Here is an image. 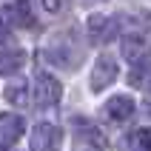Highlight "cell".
Masks as SVG:
<instances>
[{
	"mask_svg": "<svg viewBox=\"0 0 151 151\" xmlns=\"http://www.w3.org/2000/svg\"><path fill=\"white\" fill-rule=\"evenodd\" d=\"M23 134H26L23 117H20V114H12V111H3V114H0V140L6 145H14Z\"/></svg>",
	"mask_w": 151,
	"mask_h": 151,
	"instance_id": "8",
	"label": "cell"
},
{
	"mask_svg": "<svg viewBox=\"0 0 151 151\" xmlns=\"http://www.w3.org/2000/svg\"><path fill=\"white\" fill-rule=\"evenodd\" d=\"M6 100L14 106H29V83H14L6 88Z\"/></svg>",
	"mask_w": 151,
	"mask_h": 151,
	"instance_id": "12",
	"label": "cell"
},
{
	"mask_svg": "<svg viewBox=\"0 0 151 151\" xmlns=\"http://www.w3.org/2000/svg\"><path fill=\"white\" fill-rule=\"evenodd\" d=\"M117 60L111 54H100L97 63H94V71H91V91H103L109 88L114 80H117Z\"/></svg>",
	"mask_w": 151,
	"mask_h": 151,
	"instance_id": "3",
	"label": "cell"
},
{
	"mask_svg": "<svg viewBox=\"0 0 151 151\" xmlns=\"http://www.w3.org/2000/svg\"><path fill=\"white\" fill-rule=\"evenodd\" d=\"M134 100L128 97V94H117V97H111L106 106H103V114H106V120H111V123H126V120L134 117Z\"/></svg>",
	"mask_w": 151,
	"mask_h": 151,
	"instance_id": "7",
	"label": "cell"
},
{
	"mask_svg": "<svg viewBox=\"0 0 151 151\" xmlns=\"http://www.w3.org/2000/svg\"><path fill=\"white\" fill-rule=\"evenodd\" d=\"M34 103L37 106H43V109H49V106H54V103H60V97H63V86H60L57 77H51L49 71H40V74L34 77Z\"/></svg>",
	"mask_w": 151,
	"mask_h": 151,
	"instance_id": "1",
	"label": "cell"
},
{
	"mask_svg": "<svg viewBox=\"0 0 151 151\" xmlns=\"http://www.w3.org/2000/svg\"><path fill=\"white\" fill-rule=\"evenodd\" d=\"M131 143L140 151H151V128H137L134 134H131Z\"/></svg>",
	"mask_w": 151,
	"mask_h": 151,
	"instance_id": "13",
	"label": "cell"
},
{
	"mask_svg": "<svg viewBox=\"0 0 151 151\" xmlns=\"http://www.w3.org/2000/svg\"><path fill=\"white\" fill-rule=\"evenodd\" d=\"M40 9H46V12H57V9H60V3H57V0H43V3H40Z\"/></svg>",
	"mask_w": 151,
	"mask_h": 151,
	"instance_id": "14",
	"label": "cell"
},
{
	"mask_svg": "<svg viewBox=\"0 0 151 151\" xmlns=\"http://www.w3.org/2000/svg\"><path fill=\"white\" fill-rule=\"evenodd\" d=\"M120 51H123V57L128 63H143V60L151 57V43L145 40L143 34H126L123 40H120Z\"/></svg>",
	"mask_w": 151,
	"mask_h": 151,
	"instance_id": "6",
	"label": "cell"
},
{
	"mask_svg": "<svg viewBox=\"0 0 151 151\" xmlns=\"http://www.w3.org/2000/svg\"><path fill=\"white\" fill-rule=\"evenodd\" d=\"M9 40V29H6V23L0 20V43H6Z\"/></svg>",
	"mask_w": 151,
	"mask_h": 151,
	"instance_id": "15",
	"label": "cell"
},
{
	"mask_svg": "<svg viewBox=\"0 0 151 151\" xmlns=\"http://www.w3.org/2000/svg\"><path fill=\"white\" fill-rule=\"evenodd\" d=\"M23 66H26V51H20V49L0 51V74H3V77H6V74H17Z\"/></svg>",
	"mask_w": 151,
	"mask_h": 151,
	"instance_id": "9",
	"label": "cell"
},
{
	"mask_svg": "<svg viewBox=\"0 0 151 151\" xmlns=\"http://www.w3.org/2000/svg\"><path fill=\"white\" fill-rule=\"evenodd\" d=\"M0 20L9 26H20V29H32V3H0Z\"/></svg>",
	"mask_w": 151,
	"mask_h": 151,
	"instance_id": "5",
	"label": "cell"
},
{
	"mask_svg": "<svg viewBox=\"0 0 151 151\" xmlns=\"http://www.w3.org/2000/svg\"><path fill=\"white\" fill-rule=\"evenodd\" d=\"M74 151H109V143H106V137L97 128H88V131H83L77 137Z\"/></svg>",
	"mask_w": 151,
	"mask_h": 151,
	"instance_id": "10",
	"label": "cell"
},
{
	"mask_svg": "<svg viewBox=\"0 0 151 151\" xmlns=\"http://www.w3.org/2000/svg\"><path fill=\"white\" fill-rule=\"evenodd\" d=\"M86 29H88L91 43H109V40H114V37L120 34V20L106 17V14H91Z\"/></svg>",
	"mask_w": 151,
	"mask_h": 151,
	"instance_id": "4",
	"label": "cell"
},
{
	"mask_svg": "<svg viewBox=\"0 0 151 151\" xmlns=\"http://www.w3.org/2000/svg\"><path fill=\"white\" fill-rule=\"evenodd\" d=\"M128 83L134 86V88H151V57L143 60V63H137V66L131 68Z\"/></svg>",
	"mask_w": 151,
	"mask_h": 151,
	"instance_id": "11",
	"label": "cell"
},
{
	"mask_svg": "<svg viewBox=\"0 0 151 151\" xmlns=\"http://www.w3.org/2000/svg\"><path fill=\"white\" fill-rule=\"evenodd\" d=\"M60 140H63V134H60L57 126H51V123H40V126L32 128L29 148H32V151H57Z\"/></svg>",
	"mask_w": 151,
	"mask_h": 151,
	"instance_id": "2",
	"label": "cell"
},
{
	"mask_svg": "<svg viewBox=\"0 0 151 151\" xmlns=\"http://www.w3.org/2000/svg\"><path fill=\"white\" fill-rule=\"evenodd\" d=\"M145 111H148V114H151V97H148V100H145Z\"/></svg>",
	"mask_w": 151,
	"mask_h": 151,
	"instance_id": "16",
	"label": "cell"
}]
</instances>
